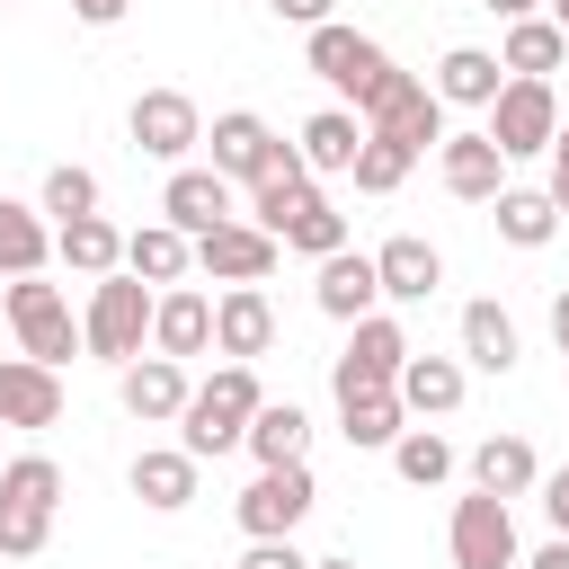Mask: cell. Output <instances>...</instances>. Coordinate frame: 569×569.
<instances>
[{"label": "cell", "instance_id": "6da1fadb", "mask_svg": "<svg viewBox=\"0 0 569 569\" xmlns=\"http://www.w3.org/2000/svg\"><path fill=\"white\" fill-rule=\"evenodd\" d=\"M258 409H267L258 365H213V382H196V400H187V418H178V445H187L196 462H213V453L249 445V418H258Z\"/></svg>", "mask_w": 569, "mask_h": 569}, {"label": "cell", "instance_id": "7a4b0ae2", "mask_svg": "<svg viewBox=\"0 0 569 569\" xmlns=\"http://www.w3.org/2000/svg\"><path fill=\"white\" fill-rule=\"evenodd\" d=\"M151 311H160V293H151L142 276H124V267H116V276H98V284H89L80 347H89L98 365H116V373H124V365L151 347Z\"/></svg>", "mask_w": 569, "mask_h": 569}, {"label": "cell", "instance_id": "3957f363", "mask_svg": "<svg viewBox=\"0 0 569 569\" xmlns=\"http://www.w3.org/2000/svg\"><path fill=\"white\" fill-rule=\"evenodd\" d=\"M302 62H311V80H329V89H338V98H347L356 116H365V107H373V89H382V80L400 71V62H391V53L373 44V36H356L347 18L311 27V36H302Z\"/></svg>", "mask_w": 569, "mask_h": 569}, {"label": "cell", "instance_id": "277c9868", "mask_svg": "<svg viewBox=\"0 0 569 569\" xmlns=\"http://www.w3.org/2000/svg\"><path fill=\"white\" fill-rule=\"evenodd\" d=\"M9 329H18V356H36V365H71V356H89L80 347V320H71V302H62V284H44V276H18L9 293Z\"/></svg>", "mask_w": 569, "mask_h": 569}, {"label": "cell", "instance_id": "5b68a950", "mask_svg": "<svg viewBox=\"0 0 569 569\" xmlns=\"http://www.w3.org/2000/svg\"><path fill=\"white\" fill-rule=\"evenodd\" d=\"M320 507V480H311V462H276V471H258L240 498H231V516H240V533L249 542H293V525Z\"/></svg>", "mask_w": 569, "mask_h": 569}, {"label": "cell", "instance_id": "8992f818", "mask_svg": "<svg viewBox=\"0 0 569 569\" xmlns=\"http://www.w3.org/2000/svg\"><path fill=\"white\" fill-rule=\"evenodd\" d=\"M365 133H382V142H409L418 160H427V151H445V98H436V80H418V71H391V80L373 89V107H365Z\"/></svg>", "mask_w": 569, "mask_h": 569}, {"label": "cell", "instance_id": "52a82bcc", "mask_svg": "<svg viewBox=\"0 0 569 569\" xmlns=\"http://www.w3.org/2000/svg\"><path fill=\"white\" fill-rule=\"evenodd\" d=\"M418 347H409V329L391 320V311H373V320H356L347 329V347H338V365H329V391L347 400V391H400V365H409Z\"/></svg>", "mask_w": 569, "mask_h": 569}, {"label": "cell", "instance_id": "ba28073f", "mask_svg": "<svg viewBox=\"0 0 569 569\" xmlns=\"http://www.w3.org/2000/svg\"><path fill=\"white\" fill-rule=\"evenodd\" d=\"M445 551H453V569H525V542H516V507H507V498H489V489L453 498Z\"/></svg>", "mask_w": 569, "mask_h": 569}, {"label": "cell", "instance_id": "9c48e42d", "mask_svg": "<svg viewBox=\"0 0 569 569\" xmlns=\"http://www.w3.org/2000/svg\"><path fill=\"white\" fill-rule=\"evenodd\" d=\"M124 133H133V151H142V160L187 169V151L204 142V107H196L187 89H142V98L124 107Z\"/></svg>", "mask_w": 569, "mask_h": 569}, {"label": "cell", "instance_id": "30bf717a", "mask_svg": "<svg viewBox=\"0 0 569 569\" xmlns=\"http://www.w3.org/2000/svg\"><path fill=\"white\" fill-rule=\"evenodd\" d=\"M480 133H489L507 160H533V151H551V142H560V98H551V80H507Z\"/></svg>", "mask_w": 569, "mask_h": 569}, {"label": "cell", "instance_id": "8fae6325", "mask_svg": "<svg viewBox=\"0 0 569 569\" xmlns=\"http://www.w3.org/2000/svg\"><path fill=\"white\" fill-rule=\"evenodd\" d=\"M276 258H284V240H276V231H258L249 213L196 240V276H213V284H267V276H276Z\"/></svg>", "mask_w": 569, "mask_h": 569}, {"label": "cell", "instance_id": "7c38bea8", "mask_svg": "<svg viewBox=\"0 0 569 569\" xmlns=\"http://www.w3.org/2000/svg\"><path fill=\"white\" fill-rule=\"evenodd\" d=\"M204 142H213V169H222L231 187H258V178L276 169V151H284V133H276L267 116H249V107H222Z\"/></svg>", "mask_w": 569, "mask_h": 569}, {"label": "cell", "instance_id": "4fadbf2b", "mask_svg": "<svg viewBox=\"0 0 569 569\" xmlns=\"http://www.w3.org/2000/svg\"><path fill=\"white\" fill-rule=\"evenodd\" d=\"M436 178H445V196H453V204H498V196H507V151H498L480 124H471V133H445Z\"/></svg>", "mask_w": 569, "mask_h": 569}, {"label": "cell", "instance_id": "5bb4252c", "mask_svg": "<svg viewBox=\"0 0 569 569\" xmlns=\"http://www.w3.org/2000/svg\"><path fill=\"white\" fill-rule=\"evenodd\" d=\"M160 222H169V231H187V240H204V231L240 222L231 178H222V169H169V187H160Z\"/></svg>", "mask_w": 569, "mask_h": 569}, {"label": "cell", "instance_id": "9a60e30c", "mask_svg": "<svg viewBox=\"0 0 569 569\" xmlns=\"http://www.w3.org/2000/svg\"><path fill=\"white\" fill-rule=\"evenodd\" d=\"M276 347V302L258 284H222L213 293V356L222 365H258Z\"/></svg>", "mask_w": 569, "mask_h": 569}, {"label": "cell", "instance_id": "2e32d148", "mask_svg": "<svg viewBox=\"0 0 569 569\" xmlns=\"http://www.w3.org/2000/svg\"><path fill=\"white\" fill-rule=\"evenodd\" d=\"M116 400H124V418H142V427H178L187 400H196V382H187V365H169V356H133V365L116 373Z\"/></svg>", "mask_w": 569, "mask_h": 569}, {"label": "cell", "instance_id": "e0dca14e", "mask_svg": "<svg viewBox=\"0 0 569 569\" xmlns=\"http://www.w3.org/2000/svg\"><path fill=\"white\" fill-rule=\"evenodd\" d=\"M0 427H18V436L62 427V373L36 356H0Z\"/></svg>", "mask_w": 569, "mask_h": 569}, {"label": "cell", "instance_id": "ac0fdd59", "mask_svg": "<svg viewBox=\"0 0 569 569\" xmlns=\"http://www.w3.org/2000/svg\"><path fill=\"white\" fill-rule=\"evenodd\" d=\"M311 302L329 311V320H373L382 311V276H373V249H338V258H320V276H311Z\"/></svg>", "mask_w": 569, "mask_h": 569}, {"label": "cell", "instance_id": "d6986e66", "mask_svg": "<svg viewBox=\"0 0 569 569\" xmlns=\"http://www.w3.org/2000/svg\"><path fill=\"white\" fill-rule=\"evenodd\" d=\"M311 204H320V187H311V169H302V151L284 142V151H276V169H267V178L249 187V222L284 240V231H293V222H302Z\"/></svg>", "mask_w": 569, "mask_h": 569}, {"label": "cell", "instance_id": "ffe728a7", "mask_svg": "<svg viewBox=\"0 0 569 569\" xmlns=\"http://www.w3.org/2000/svg\"><path fill=\"white\" fill-rule=\"evenodd\" d=\"M124 480H133V498H142L151 516H178V507H196V480H204V462H196L187 445H142Z\"/></svg>", "mask_w": 569, "mask_h": 569}, {"label": "cell", "instance_id": "44dd1931", "mask_svg": "<svg viewBox=\"0 0 569 569\" xmlns=\"http://www.w3.org/2000/svg\"><path fill=\"white\" fill-rule=\"evenodd\" d=\"M204 347H213V302H204L196 284H169L160 311H151V356L187 365V356H204Z\"/></svg>", "mask_w": 569, "mask_h": 569}, {"label": "cell", "instance_id": "7402d4cb", "mask_svg": "<svg viewBox=\"0 0 569 569\" xmlns=\"http://www.w3.org/2000/svg\"><path fill=\"white\" fill-rule=\"evenodd\" d=\"M471 489H489V498H533L542 489V453L525 445V436H480L471 445Z\"/></svg>", "mask_w": 569, "mask_h": 569}, {"label": "cell", "instance_id": "603a6c76", "mask_svg": "<svg viewBox=\"0 0 569 569\" xmlns=\"http://www.w3.org/2000/svg\"><path fill=\"white\" fill-rule=\"evenodd\" d=\"M293 151H302L311 178H347L356 151H365V116H356V107H320V116L293 133Z\"/></svg>", "mask_w": 569, "mask_h": 569}, {"label": "cell", "instance_id": "cb8c5ba5", "mask_svg": "<svg viewBox=\"0 0 569 569\" xmlns=\"http://www.w3.org/2000/svg\"><path fill=\"white\" fill-rule=\"evenodd\" d=\"M373 276H382V302H427V293L445 284V258H436V240L400 231V240L373 249Z\"/></svg>", "mask_w": 569, "mask_h": 569}, {"label": "cell", "instance_id": "d4e9b609", "mask_svg": "<svg viewBox=\"0 0 569 569\" xmlns=\"http://www.w3.org/2000/svg\"><path fill=\"white\" fill-rule=\"evenodd\" d=\"M498 89H507V62H498L489 44H453V53L436 62V98H445V107H480V116H489Z\"/></svg>", "mask_w": 569, "mask_h": 569}, {"label": "cell", "instance_id": "484cf974", "mask_svg": "<svg viewBox=\"0 0 569 569\" xmlns=\"http://www.w3.org/2000/svg\"><path fill=\"white\" fill-rule=\"evenodd\" d=\"M53 258H62L71 276H89V284H98V276H116V267H124V231H116L107 213H80V222H53Z\"/></svg>", "mask_w": 569, "mask_h": 569}, {"label": "cell", "instance_id": "4316f807", "mask_svg": "<svg viewBox=\"0 0 569 569\" xmlns=\"http://www.w3.org/2000/svg\"><path fill=\"white\" fill-rule=\"evenodd\" d=\"M187 267H196V240L187 231H169V222H142V231H124V276H142V284H187Z\"/></svg>", "mask_w": 569, "mask_h": 569}, {"label": "cell", "instance_id": "83f0119b", "mask_svg": "<svg viewBox=\"0 0 569 569\" xmlns=\"http://www.w3.org/2000/svg\"><path fill=\"white\" fill-rule=\"evenodd\" d=\"M462 382H471L462 356H409L400 365V409L409 418H453L462 409Z\"/></svg>", "mask_w": 569, "mask_h": 569}, {"label": "cell", "instance_id": "f1b7e54d", "mask_svg": "<svg viewBox=\"0 0 569 569\" xmlns=\"http://www.w3.org/2000/svg\"><path fill=\"white\" fill-rule=\"evenodd\" d=\"M338 436H347L356 453H391V445L409 436L400 391H347V400H338Z\"/></svg>", "mask_w": 569, "mask_h": 569}, {"label": "cell", "instance_id": "f546056e", "mask_svg": "<svg viewBox=\"0 0 569 569\" xmlns=\"http://www.w3.org/2000/svg\"><path fill=\"white\" fill-rule=\"evenodd\" d=\"M44 258H53V222H44V204L0 196V276H9V284H18V276H44Z\"/></svg>", "mask_w": 569, "mask_h": 569}, {"label": "cell", "instance_id": "4dcf8cb0", "mask_svg": "<svg viewBox=\"0 0 569 569\" xmlns=\"http://www.w3.org/2000/svg\"><path fill=\"white\" fill-rule=\"evenodd\" d=\"M516 356H525L516 320H507L498 302H462V365H471V373H516Z\"/></svg>", "mask_w": 569, "mask_h": 569}, {"label": "cell", "instance_id": "1f68e13d", "mask_svg": "<svg viewBox=\"0 0 569 569\" xmlns=\"http://www.w3.org/2000/svg\"><path fill=\"white\" fill-rule=\"evenodd\" d=\"M302 453H311V418H302V400H267V409L249 418V462L276 471V462H302Z\"/></svg>", "mask_w": 569, "mask_h": 569}, {"label": "cell", "instance_id": "d6a6232c", "mask_svg": "<svg viewBox=\"0 0 569 569\" xmlns=\"http://www.w3.org/2000/svg\"><path fill=\"white\" fill-rule=\"evenodd\" d=\"M498 62H507V80H551V71L569 62V36H560L551 18H516L507 44H498Z\"/></svg>", "mask_w": 569, "mask_h": 569}, {"label": "cell", "instance_id": "836d02e7", "mask_svg": "<svg viewBox=\"0 0 569 569\" xmlns=\"http://www.w3.org/2000/svg\"><path fill=\"white\" fill-rule=\"evenodd\" d=\"M489 213H498V240H507V249H551V231H560L551 187H507Z\"/></svg>", "mask_w": 569, "mask_h": 569}, {"label": "cell", "instance_id": "e575fe53", "mask_svg": "<svg viewBox=\"0 0 569 569\" xmlns=\"http://www.w3.org/2000/svg\"><path fill=\"white\" fill-rule=\"evenodd\" d=\"M409 169H418V151L409 142H382V133H365V151H356V196H400L409 187Z\"/></svg>", "mask_w": 569, "mask_h": 569}, {"label": "cell", "instance_id": "d590c367", "mask_svg": "<svg viewBox=\"0 0 569 569\" xmlns=\"http://www.w3.org/2000/svg\"><path fill=\"white\" fill-rule=\"evenodd\" d=\"M391 471H400L409 489H436V480H453V445H445L436 427H409V436L391 445Z\"/></svg>", "mask_w": 569, "mask_h": 569}, {"label": "cell", "instance_id": "8d00e7d4", "mask_svg": "<svg viewBox=\"0 0 569 569\" xmlns=\"http://www.w3.org/2000/svg\"><path fill=\"white\" fill-rule=\"evenodd\" d=\"M53 222H80V213H98V169H80V160H62V169H44V196H36Z\"/></svg>", "mask_w": 569, "mask_h": 569}, {"label": "cell", "instance_id": "74e56055", "mask_svg": "<svg viewBox=\"0 0 569 569\" xmlns=\"http://www.w3.org/2000/svg\"><path fill=\"white\" fill-rule=\"evenodd\" d=\"M53 542V507H18V498H0V560H36Z\"/></svg>", "mask_w": 569, "mask_h": 569}, {"label": "cell", "instance_id": "f35d334b", "mask_svg": "<svg viewBox=\"0 0 569 569\" xmlns=\"http://www.w3.org/2000/svg\"><path fill=\"white\" fill-rule=\"evenodd\" d=\"M284 249H302L311 267H320V258H338V249H347V213H338V204L320 196V204H311V213H302V222L284 231Z\"/></svg>", "mask_w": 569, "mask_h": 569}, {"label": "cell", "instance_id": "ab89813d", "mask_svg": "<svg viewBox=\"0 0 569 569\" xmlns=\"http://www.w3.org/2000/svg\"><path fill=\"white\" fill-rule=\"evenodd\" d=\"M240 569H311V551H293V542H249Z\"/></svg>", "mask_w": 569, "mask_h": 569}, {"label": "cell", "instance_id": "60d3db41", "mask_svg": "<svg viewBox=\"0 0 569 569\" xmlns=\"http://www.w3.org/2000/svg\"><path fill=\"white\" fill-rule=\"evenodd\" d=\"M542 516H551V533H569V462L542 471Z\"/></svg>", "mask_w": 569, "mask_h": 569}, {"label": "cell", "instance_id": "b9f144b4", "mask_svg": "<svg viewBox=\"0 0 569 569\" xmlns=\"http://www.w3.org/2000/svg\"><path fill=\"white\" fill-rule=\"evenodd\" d=\"M267 9H276L284 27H302V36H311V27H329V0H267Z\"/></svg>", "mask_w": 569, "mask_h": 569}, {"label": "cell", "instance_id": "7bdbcfd3", "mask_svg": "<svg viewBox=\"0 0 569 569\" xmlns=\"http://www.w3.org/2000/svg\"><path fill=\"white\" fill-rule=\"evenodd\" d=\"M551 204H560V222H569V116H560V142H551Z\"/></svg>", "mask_w": 569, "mask_h": 569}, {"label": "cell", "instance_id": "ee69618b", "mask_svg": "<svg viewBox=\"0 0 569 569\" xmlns=\"http://www.w3.org/2000/svg\"><path fill=\"white\" fill-rule=\"evenodd\" d=\"M124 9H133V0H71V18H80V27H116Z\"/></svg>", "mask_w": 569, "mask_h": 569}, {"label": "cell", "instance_id": "f6af8a7d", "mask_svg": "<svg viewBox=\"0 0 569 569\" xmlns=\"http://www.w3.org/2000/svg\"><path fill=\"white\" fill-rule=\"evenodd\" d=\"M525 569H569V533H551V542H533V551H525Z\"/></svg>", "mask_w": 569, "mask_h": 569}, {"label": "cell", "instance_id": "bcb514c9", "mask_svg": "<svg viewBox=\"0 0 569 569\" xmlns=\"http://www.w3.org/2000/svg\"><path fill=\"white\" fill-rule=\"evenodd\" d=\"M480 9H498V18H507V27H516V18H542V9H551V0H480Z\"/></svg>", "mask_w": 569, "mask_h": 569}, {"label": "cell", "instance_id": "7dc6e473", "mask_svg": "<svg viewBox=\"0 0 569 569\" xmlns=\"http://www.w3.org/2000/svg\"><path fill=\"white\" fill-rule=\"evenodd\" d=\"M551 338H569V293H551Z\"/></svg>", "mask_w": 569, "mask_h": 569}, {"label": "cell", "instance_id": "c3c4849f", "mask_svg": "<svg viewBox=\"0 0 569 569\" xmlns=\"http://www.w3.org/2000/svg\"><path fill=\"white\" fill-rule=\"evenodd\" d=\"M551 27H560V36H569V0H551Z\"/></svg>", "mask_w": 569, "mask_h": 569}, {"label": "cell", "instance_id": "681fc988", "mask_svg": "<svg viewBox=\"0 0 569 569\" xmlns=\"http://www.w3.org/2000/svg\"><path fill=\"white\" fill-rule=\"evenodd\" d=\"M311 569H356V560H311Z\"/></svg>", "mask_w": 569, "mask_h": 569}, {"label": "cell", "instance_id": "f907efd6", "mask_svg": "<svg viewBox=\"0 0 569 569\" xmlns=\"http://www.w3.org/2000/svg\"><path fill=\"white\" fill-rule=\"evenodd\" d=\"M560 356H569V338H560Z\"/></svg>", "mask_w": 569, "mask_h": 569}, {"label": "cell", "instance_id": "816d5d0a", "mask_svg": "<svg viewBox=\"0 0 569 569\" xmlns=\"http://www.w3.org/2000/svg\"><path fill=\"white\" fill-rule=\"evenodd\" d=\"M0 9H9V0H0Z\"/></svg>", "mask_w": 569, "mask_h": 569}]
</instances>
